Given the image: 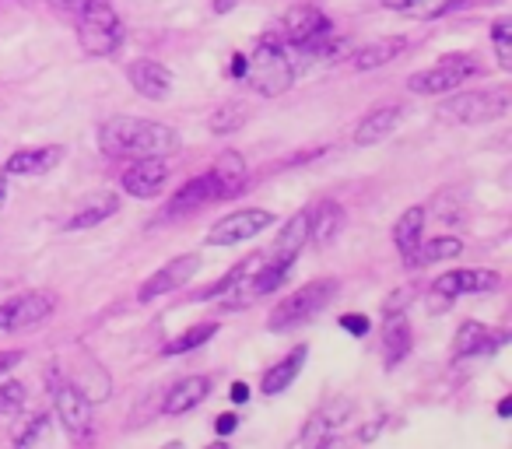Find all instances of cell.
<instances>
[{
    "label": "cell",
    "instance_id": "cell-20",
    "mask_svg": "<svg viewBox=\"0 0 512 449\" xmlns=\"http://www.w3.org/2000/svg\"><path fill=\"white\" fill-rule=\"evenodd\" d=\"M309 358V348L306 344H295L292 351H288L285 358H278V362L271 365V369L264 372V379H260V393H267V397H278V393H285L288 386L299 379L302 365H306Z\"/></svg>",
    "mask_w": 512,
    "mask_h": 449
},
{
    "label": "cell",
    "instance_id": "cell-40",
    "mask_svg": "<svg viewBox=\"0 0 512 449\" xmlns=\"http://www.w3.org/2000/svg\"><path fill=\"white\" fill-rule=\"evenodd\" d=\"M228 400H232V404H246V400H249V386L242 383V379H235V383L228 386Z\"/></svg>",
    "mask_w": 512,
    "mask_h": 449
},
{
    "label": "cell",
    "instance_id": "cell-21",
    "mask_svg": "<svg viewBox=\"0 0 512 449\" xmlns=\"http://www.w3.org/2000/svg\"><path fill=\"white\" fill-rule=\"evenodd\" d=\"M207 393H211V379H207V376H186V379H179V383L172 386L169 393H165L162 411L169 414V418H179V414H190L193 407L204 404Z\"/></svg>",
    "mask_w": 512,
    "mask_h": 449
},
{
    "label": "cell",
    "instance_id": "cell-13",
    "mask_svg": "<svg viewBox=\"0 0 512 449\" xmlns=\"http://www.w3.org/2000/svg\"><path fill=\"white\" fill-rule=\"evenodd\" d=\"M169 176V158H134V165L123 172V190L137 200H151L165 190Z\"/></svg>",
    "mask_w": 512,
    "mask_h": 449
},
{
    "label": "cell",
    "instance_id": "cell-23",
    "mask_svg": "<svg viewBox=\"0 0 512 449\" xmlns=\"http://www.w3.org/2000/svg\"><path fill=\"white\" fill-rule=\"evenodd\" d=\"M400 116H404V106H379V109H372V113L362 116V123L355 127V144H358V148H372V144L386 141V137L397 130Z\"/></svg>",
    "mask_w": 512,
    "mask_h": 449
},
{
    "label": "cell",
    "instance_id": "cell-39",
    "mask_svg": "<svg viewBox=\"0 0 512 449\" xmlns=\"http://www.w3.org/2000/svg\"><path fill=\"white\" fill-rule=\"evenodd\" d=\"M18 362H22V351H0V379L8 376Z\"/></svg>",
    "mask_w": 512,
    "mask_h": 449
},
{
    "label": "cell",
    "instance_id": "cell-7",
    "mask_svg": "<svg viewBox=\"0 0 512 449\" xmlns=\"http://www.w3.org/2000/svg\"><path fill=\"white\" fill-rule=\"evenodd\" d=\"M53 309H57V295L36 288V292H22L15 299L0 302V330L4 334H15V330H29L36 323L50 320Z\"/></svg>",
    "mask_w": 512,
    "mask_h": 449
},
{
    "label": "cell",
    "instance_id": "cell-47",
    "mask_svg": "<svg viewBox=\"0 0 512 449\" xmlns=\"http://www.w3.org/2000/svg\"><path fill=\"white\" fill-rule=\"evenodd\" d=\"M162 449H183V442H169V446H162Z\"/></svg>",
    "mask_w": 512,
    "mask_h": 449
},
{
    "label": "cell",
    "instance_id": "cell-43",
    "mask_svg": "<svg viewBox=\"0 0 512 449\" xmlns=\"http://www.w3.org/2000/svg\"><path fill=\"white\" fill-rule=\"evenodd\" d=\"M512 414V397H502L498 400V418H509Z\"/></svg>",
    "mask_w": 512,
    "mask_h": 449
},
{
    "label": "cell",
    "instance_id": "cell-41",
    "mask_svg": "<svg viewBox=\"0 0 512 449\" xmlns=\"http://www.w3.org/2000/svg\"><path fill=\"white\" fill-rule=\"evenodd\" d=\"M228 74H232V78H242V74H246V57H232V64H228Z\"/></svg>",
    "mask_w": 512,
    "mask_h": 449
},
{
    "label": "cell",
    "instance_id": "cell-28",
    "mask_svg": "<svg viewBox=\"0 0 512 449\" xmlns=\"http://www.w3.org/2000/svg\"><path fill=\"white\" fill-rule=\"evenodd\" d=\"M344 414H348V404H330V407H323V411L313 414V421L306 425V432H302V442H306L309 449H320L323 439L337 435V428H341Z\"/></svg>",
    "mask_w": 512,
    "mask_h": 449
},
{
    "label": "cell",
    "instance_id": "cell-2",
    "mask_svg": "<svg viewBox=\"0 0 512 449\" xmlns=\"http://www.w3.org/2000/svg\"><path fill=\"white\" fill-rule=\"evenodd\" d=\"M295 78H299V74H295L292 57H288V50L278 39V32H271V36L260 39L256 50H253V57H246V74H242V81H246L256 95H264V99L285 95L288 88L295 85Z\"/></svg>",
    "mask_w": 512,
    "mask_h": 449
},
{
    "label": "cell",
    "instance_id": "cell-26",
    "mask_svg": "<svg viewBox=\"0 0 512 449\" xmlns=\"http://www.w3.org/2000/svg\"><path fill=\"white\" fill-rule=\"evenodd\" d=\"M404 46H407L404 36H383V39H376V43L351 53V67H355V71H376V67L390 64L393 57H400Z\"/></svg>",
    "mask_w": 512,
    "mask_h": 449
},
{
    "label": "cell",
    "instance_id": "cell-11",
    "mask_svg": "<svg viewBox=\"0 0 512 449\" xmlns=\"http://www.w3.org/2000/svg\"><path fill=\"white\" fill-rule=\"evenodd\" d=\"M330 32H334V25L316 4H295L292 11H285V18L278 25V39L285 46H306L313 39L330 36Z\"/></svg>",
    "mask_w": 512,
    "mask_h": 449
},
{
    "label": "cell",
    "instance_id": "cell-32",
    "mask_svg": "<svg viewBox=\"0 0 512 449\" xmlns=\"http://www.w3.org/2000/svg\"><path fill=\"white\" fill-rule=\"evenodd\" d=\"M256 260H260V257H249V260H242V264H235L232 271H225V274H221V278L214 281L211 288H200V292H193V299H197V302H204V299H218V295L232 292V288L239 285V281L246 278L249 271H253V267H256Z\"/></svg>",
    "mask_w": 512,
    "mask_h": 449
},
{
    "label": "cell",
    "instance_id": "cell-16",
    "mask_svg": "<svg viewBox=\"0 0 512 449\" xmlns=\"http://www.w3.org/2000/svg\"><path fill=\"white\" fill-rule=\"evenodd\" d=\"M64 162V144H43V148H22L4 162V176H43Z\"/></svg>",
    "mask_w": 512,
    "mask_h": 449
},
{
    "label": "cell",
    "instance_id": "cell-18",
    "mask_svg": "<svg viewBox=\"0 0 512 449\" xmlns=\"http://www.w3.org/2000/svg\"><path fill=\"white\" fill-rule=\"evenodd\" d=\"M344 221H348V214L337 200H320L316 207H309V243L320 250L330 246L344 232Z\"/></svg>",
    "mask_w": 512,
    "mask_h": 449
},
{
    "label": "cell",
    "instance_id": "cell-31",
    "mask_svg": "<svg viewBox=\"0 0 512 449\" xmlns=\"http://www.w3.org/2000/svg\"><path fill=\"white\" fill-rule=\"evenodd\" d=\"M214 334H218V323H197V327H190L179 337H172V341L162 348V355L172 358V355H186V351H197V348H204Z\"/></svg>",
    "mask_w": 512,
    "mask_h": 449
},
{
    "label": "cell",
    "instance_id": "cell-9",
    "mask_svg": "<svg viewBox=\"0 0 512 449\" xmlns=\"http://www.w3.org/2000/svg\"><path fill=\"white\" fill-rule=\"evenodd\" d=\"M274 225V214L264 211V207H242V211H232L207 232V246H239L246 239H256L260 232H267Z\"/></svg>",
    "mask_w": 512,
    "mask_h": 449
},
{
    "label": "cell",
    "instance_id": "cell-44",
    "mask_svg": "<svg viewBox=\"0 0 512 449\" xmlns=\"http://www.w3.org/2000/svg\"><path fill=\"white\" fill-rule=\"evenodd\" d=\"M235 8V0H214V11L218 15H225V11H232Z\"/></svg>",
    "mask_w": 512,
    "mask_h": 449
},
{
    "label": "cell",
    "instance_id": "cell-12",
    "mask_svg": "<svg viewBox=\"0 0 512 449\" xmlns=\"http://www.w3.org/2000/svg\"><path fill=\"white\" fill-rule=\"evenodd\" d=\"M200 264H204V260H200L197 253H179L176 260H169L165 267H158V271L144 281L141 292H137V299L155 302V299H162V295L176 292V288H183L186 281H193V274L200 271Z\"/></svg>",
    "mask_w": 512,
    "mask_h": 449
},
{
    "label": "cell",
    "instance_id": "cell-10",
    "mask_svg": "<svg viewBox=\"0 0 512 449\" xmlns=\"http://www.w3.org/2000/svg\"><path fill=\"white\" fill-rule=\"evenodd\" d=\"M502 288V278L495 271H449L442 278L432 281V302L439 306H449V302L463 299V295H484V292H498Z\"/></svg>",
    "mask_w": 512,
    "mask_h": 449
},
{
    "label": "cell",
    "instance_id": "cell-15",
    "mask_svg": "<svg viewBox=\"0 0 512 449\" xmlns=\"http://www.w3.org/2000/svg\"><path fill=\"white\" fill-rule=\"evenodd\" d=\"M127 78L134 85V92L148 102H165L172 95V85H176L172 71L165 64H158V60H137V64H130Z\"/></svg>",
    "mask_w": 512,
    "mask_h": 449
},
{
    "label": "cell",
    "instance_id": "cell-5",
    "mask_svg": "<svg viewBox=\"0 0 512 449\" xmlns=\"http://www.w3.org/2000/svg\"><path fill=\"white\" fill-rule=\"evenodd\" d=\"M481 71V64H477L470 53H449V57H442L439 64L425 67V71L411 74L407 78V88H411L414 95H442V92H456L460 85H467L474 74Z\"/></svg>",
    "mask_w": 512,
    "mask_h": 449
},
{
    "label": "cell",
    "instance_id": "cell-33",
    "mask_svg": "<svg viewBox=\"0 0 512 449\" xmlns=\"http://www.w3.org/2000/svg\"><path fill=\"white\" fill-rule=\"evenodd\" d=\"M246 123V106L242 102H225V106L218 109V113H211V130L214 134H235V130Z\"/></svg>",
    "mask_w": 512,
    "mask_h": 449
},
{
    "label": "cell",
    "instance_id": "cell-38",
    "mask_svg": "<svg viewBox=\"0 0 512 449\" xmlns=\"http://www.w3.org/2000/svg\"><path fill=\"white\" fill-rule=\"evenodd\" d=\"M235 428H239V414H235V411H225V414H218V418H214V432H218V439H228Z\"/></svg>",
    "mask_w": 512,
    "mask_h": 449
},
{
    "label": "cell",
    "instance_id": "cell-17",
    "mask_svg": "<svg viewBox=\"0 0 512 449\" xmlns=\"http://www.w3.org/2000/svg\"><path fill=\"white\" fill-rule=\"evenodd\" d=\"M411 344H414V334H411V323H407L404 309L386 313V320H383V362H386V369H397V365L411 355Z\"/></svg>",
    "mask_w": 512,
    "mask_h": 449
},
{
    "label": "cell",
    "instance_id": "cell-25",
    "mask_svg": "<svg viewBox=\"0 0 512 449\" xmlns=\"http://www.w3.org/2000/svg\"><path fill=\"white\" fill-rule=\"evenodd\" d=\"M116 211H120V197H116V193H95L92 200H85V204L64 221V232L92 229V225H99V221L113 218Z\"/></svg>",
    "mask_w": 512,
    "mask_h": 449
},
{
    "label": "cell",
    "instance_id": "cell-27",
    "mask_svg": "<svg viewBox=\"0 0 512 449\" xmlns=\"http://www.w3.org/2000/svg\"><path fill=\"white\" fill-rule=\"evenodd\" d=\"M386 8L397 11L404 18H418V22H432V18H442L449 11L463 8L467 0H383Z\"/></svg>",
    "mask_w": 512,
    "mask_h": 449
},
{
    "label": "cell",
    "instance_id": "cell-46",
    "mask_svg": "<svg viewBox=\"0 0 512 449\" xmlns=\"http://www.w3.org/2000/svg\"><path fill=\"white\" fill-rule=\"evenodd\" d=\"M8 204V193H4V186H0V207Z\"/></svg>",
    "mask_w": 512,
    "mask_h": 449
},
{
    "label": "cell",
    "instance_id": "cell-19",
    "mask_svg": "<svg viewBox=\"0 0 512 449\" xmlns=\"http://www.w3.org/2000/svg\"><path fill=\"white\" fill-rule=\"evenodd\" d=\"M207 176H211V186H214V200H228L246 186L249 169H246V162H242L239 151H225V155L207 169Z\"/></svg>",
    "mask_w": 512,
    "mask_h": 449
},
{
    "label": "cell",
    "instance_id": "cell-29",
    "mask_svg": "<svg viewBox=\"0 0 512 449\" xmlns=\"http://www.w3.org/2000/svg\"><path fill=\"white\" fill-rule=\"evenodd\" d=\"M463 253V243L456 236H435L428 243H421L414 250L411 260H404L407 267H428V264H442V260H456Z\"/></svg>",
    "mask_w": 512,
    "mask_h": 449
},
{
    "label": "cell",
    "instance_id": "cell-30",
    "mask_svg": "<svg viewBox=\"0 0 512 449\" xmlns=\"http://www.w3.org/2000/svg\"><path fill=\"white\" fill-rule=\"evenodd\" d=\"M306 243H309V207H302L285 229L278 232V243H274L271 253H299Z\"/></svg>",
    "mask_w": 512,
    "mask_h": 449
},
{
    "label": "cell",
    "instance_id": "cell-45",
    "mask_svg": "<svg viewBox=\"0 0 512 449\" xmlns=\"http://www.w3.org/2000/svg\"><path fill=\"white\" fill-rule=\"evenodd\" d=\"M204 449H232V446H228L225 439H218V442H211V446H204Z\"/></svg>",
    "mask_w": 512,
    "mask_h": 449
},
{
    "label": "cell",
    "instance_id": "cell-3",
    "mask_svg": "<svg viewBox=\"0 0 512 449\" xmlns=\"http://www.w3.org/2000/svg\"><path fill=\"white\" fill-rule=\"evenodd\" d=\"M78 15V43L88 57H113L123 46V22L116 15L113 0H81Z\"/></svg>",
    "mask_w": 512,
    "mask_h": 449
},
{
    "label": "cell",
    "instance_id": "cell-6",
    "mask_svg": "<svg viewBox=\"0 0 512 449\" xmlns=\"http://www.w3.org/2000/svg\"><path fill=\"white\" fill-rule=\"evenodd\" d=\"M509 113V92L505 88H484V92H456L439 106V116L449 123H488Z\"/></svg>",
    "mask_w": 512,
    "mask_h": 449
},
{
    "label": "cell",
    "instance_id": "cell-34",
    "mask_svg": "<svg viewBox=\"0 0 512 449\" xmlns=\"http://www.w3.org/2000/svg\"><path fill=\"white\" fill-rule=\"evenodd\" d=\"M491 46H495V57L502 71H512V22L509 18H498L491 25Z\"/></svg>",
    "mask_w": 512,
    "mask_h": 449
},
{
    "label": "cell",
    "instance_id": "cell-37",
    "mask_svg": "<svg viewBox=\"0 0 512 449\" xmlns=\"http://www.w3.org/2000/svg\"><path fill=\"white\" fill-rule=\"evenodd\" d=\"M337 323H341V330H344V334H351V337H369L372 334V320H369V316H362V313H344Z\"/></svg>",
    "mask_w": 512,
    "mask_h": 449
},
{
    "label": "cell",
    "instance_id": "cell-24",
    "mask_svg": "<svg viewBox=\"0 0 512 449\" xmlns=\"http://www.w3.org/2000/svg\"><path fill=\"white\" fill-rule=\"evenodd\" d=\"M425 218H428L425 207L414 204V207H407V211L397 218V225H393V246H397V253L404 260H411L414 250L421 246V236H425Z\"/></svg>",
    "mask_w": 512,
    "mask_h": 449
},
{
    "label": "cell",
    "instance_id": "cell-22",
    "mask_svg": "<svg viewBox=\"0 0 512 449\" xmlns=\"http://www.w3.org/2000/svg\"><path fill=\"white\" fill-rule=\"evenodd\" d=\"M204 204H214V186H211V176H193L190 183H183L176 190V197L165 204V218H186V214L200 211Z\"/></svg>",
    "mask_w": 512,
    "mask_h": 449
},
{
    "label": "cell",
    "instance_id": "cell-14",
    "mask_svg": "<svg viewBox=\"0 0 512 449\" xmlns=\"http://www.w3.org/2000/svg\"><path fill=\"white\" fill-rule=\"evenodd\" d=\"M509 344V330H491L477 320L460 323L453 341V358H477V355H495L498 348Z\"/></svg>",
    "mask_w": 512,
    "mask_h": 449
},
{
    "label": "cell",
    "instance_id": "cell-8",
    "mask_svg": "<svg viewBox=\"0 0 512 449\" xmlns=\"http://www.w3.org/2000/svg\"><path fill=\"white\" fill-rule=\"evenodd\" d=\"M53 411L57 421L64 425V432L78 442H88L95 435L92 425V404H88L85 390L74 383H53Z\"/></svg>",
    "mask_w": 512,
    "mask_h": 449
},
{
    "label": "cell",
    "instance_id": "cell-35",
    "mask_svg": "<svg viewBox=\"0 0 512 449\" xmlns=\"http://www.w3.org/2000/svg\"><path fill=\"white\" fill-rule=\"evenodd\" d=\"M25 407V386L18 379H0V418H15Z\"/></svg>",
    "mask_w": 512,
    "mask_h": 449
},
{
    "label": "cell",
    "instance_id": "cell-36",
    "mask_svg": "<svg viewBox=\"0 0 512 449\" xmlns=\"http://www.w3.org/2000/svg\"><path fill=\"white\" fill-rule=\"evenodd\" d=\"M46 428H50V414H36V418L25 421V428L15 435V449H36L43 442Z\"/></svg>",
    "mask_w": 512,
    "mask_h": 449
},
{
    "label": "cell",
    "instance_id": "cell-1",
    "mask_svg": "<svg viewBox=\"0 0 512 449\" xmlns=\"http://www.w3.org/2000/svg\"><path fill=\"white\" fill-rule=\"evenodd\" d=\"M99 144L109 158H169L172 151H179V134L158 120L113 116L102 123Z\"/></svg>",
    "mask_w": 512,
    "mask_h": 449
},
{
    "label": "cell",
    "instance_id": "cell-4",
    "mask_svg": "<svg viewBox=\"0 0 512 449\" xmlns=\"http://www.w3.org/2000/svg\"><path fill=\"white\" fill-rule=\"evenodd\" d=\"M334 295H337V281L334 278L309 281V285H302L299 292H292L285 302H278V306L271 309V320H267V327H271L274 334L306 327V323H313L316 316H320L323 309L334 302Z\"/></svg>",
    "mask_w": 512,
    "mask_h": 449
},
{
    "label": "cell",
    "instance_id": "cell-42",
    "mask_svg": "<svg viewBox=\"0 0 512 449\" xmlns=\"http://www.w3.org/2000/svg\"><path fill=\"white\" fill-rule=\"evenodd\" d=\"M53 8H64V11H78L81 8V0H50Z\"/></svg>",
    "mask_w": 512,
    "mask_h": 449
}]
</instances>
